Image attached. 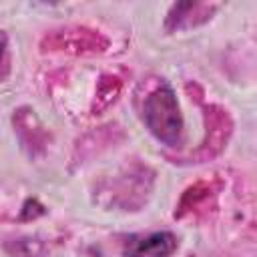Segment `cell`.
Returning a JSON list of instances; mask_svg holds the SVG:
<instances>
[{
	"mask_svg": "<svg viewBox=\"0 0 257 257\" xmlns=\"http://www.w3.org/2000/svg\"><path fill=\"white\" fill-rule=\"evenodd\" d=\"M203 118H205V139L201 147L191 153L189 163H205L217 157L225 149L233 131L229 112L219 104H203Z\"/></svg>",
	"mask_w": 257,
	"mask_h": 257,
	"instance_id": "obj_3",
	"label": "cell"
},
{
	"mask_svg": "<svg viewBox=\"0 0 257 257\" xmlns=\"http://www.w3.org/2000/svg\"><path fill=\"white\" fill-rule=\"evenodd\" d=\"M221 189L219 181H199L193 187H189L175 211V219H185V217H201L207 215L217 201V193Z\"/></svg>",
	"mask_w": 257,
	"mask_h": 257,
	"instance_id": "obj_5",
	"label": "cell"
},
{
	"mask_svg": "<svg viewBox=\"0 0 257 257\" xmlns=\"http://www.w3.org/2000/svg\"><path fill=\"white\" fill-rule=\"evenodd\" d=\"M14 257H36L42 253V245L36 239H18L16 243Z\"/></svg>",
	"mask_w": 257,
	"mask_h": 257,
	"instance_id": "obj_8",
	"label": "cell"
},
{
	"mask_svg": "<svg viewBox=\"0 0 257 257\" xmlns=\"http://www.w3.org/2000/svg\"><path fill=\"white\" fill-rule=\"evenodd\" d=\"M219 4H209V2H177L167 12L165 30L177 32V30H189L201 26L207 20H211Z\"/></svg>",
	"mask_w": 257,
	"mask_h": 257,
	"instance_id": "obj_6",
	"label": "cell"
},
{
	"mask_svg": "<svg viewBox=\"0 0 257 257\" xmlns=\"http://www.w3.org/2000/svg\"><path fill=\"white\" fill-rule=\"evenodd\" d=\"M108 48V38L88 26H62L46 32L40 40L42 52H66L74 56L102 54Z\"/></svg>",
	"mask_w": 257,
	"mask_h": 257,
	"instance_id": "obj_2",
	"label": "cell"
},
{
	"mask_svg": "<svg viewBox=\"0 0 257 257\" xmlns=\"http://www.w3.org/2000/svg\"><path fill=\"white\" fill-rule=\"evenodd\" d=\"M135 106L149 133L163 145L177 149L185 143V120L171 84L147 78L135 90Z\"/></svg>",
	"mask_w": 257,
	"mask_h": 257,
	"instance_id": "obj_1",
	"label": "cell"
},
{
	"mask_svg": "<svg viewBox=\"0 0 257 257\" xmlns=\"http://www.w3.org/2000/svg\"><path fill=\"white\" fill-rule=\"evenodd\" d=\"M179 247V239L171 231H153L131 235L124 241V257H171Z\"/></svg>",
	"mask_w": 257,
	"mask_h": 257,
	"instance_id": "obj_4",
	"label": "cell"
},
{
	"mask_svg": "<svg viewBox=\"0 0 257 257\" xmlns=\"http://www.w3.org/2000/svg\"><path fill=\"white\" fill-rule=\"evenodd\" d=\"M120 88H122V80L118 76H114V74H102L98 78V84H96V90H94L90 112L92 114H98V112L106 110L118 98Z\"/></svg>",
	"mask_w": 257,
	"mask_h": 257,
	"instance_id": "obj_7",
	"label": "cell"
},
{
	"mask_svg": "<svg viewBox=\"0 0 257 257\" xmlns=\"http://www.w3.org/2000/svg\"><path fill=\"white\" fill-rule=\"evenodd\" d=\"M10 72V48H8V36L2 32V80L8 78Z\"/></svg>",
	"mask_w": 257,
	"mask_h": 257,
	"instance_id": "obj_9",
	"label": "cell"
}]
</instances>
